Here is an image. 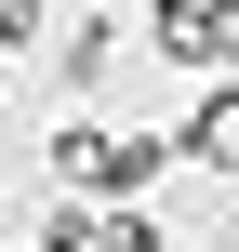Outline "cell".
<instances>
[{
  "mask_svg": "<svg viewBox=\"0 0 239 252\" xmlns=\"http://www.w3.org/2000/svg\"><path fill=\"white\" fill-rule=\"evenodd\" d=\"M146 53H173V66H200V0H160V13H146Z\"/></svg>",
  "mask_w": 239,
  "mask_h": 252,
  "instance_id": "cell-4",
  "label": "cell"
},
{
  "mask_svg": "<svg viewBox=\"0 0 239 252\" xmlns=\"http://www.w3.org/2000/svg\"><path fill=\"white\" fill-rule=\"evenodd\" d=\"M160 146H173V159H200V173H239V80H213V93H200Z\"/></svg>",
  "mask_w": 239,
  "mask_h": 252,
  "instance_id": "cell-2",
  "label": "cell"
},
{
  "mask_svg": "<svg viewBox=\"0 0 239 252\" xmlns=\"http://www.w3.org/2000/svg\"><path fill=\"white\" fill-rule=\"evenodd\" d=\"M27 252H93V213H80V199H53V213H40V239Z\"/></svg>",
  "mask_w": 239,
  "mask_h": 252,
  "instance_id": "cell-7",
  "label": "cell"
},
{
  "mask_svg": "<svg viewBox=\"0 0 239 252\" xmlns=\"http://www.w3.org/2000/svg\"><path fill=\"white\" fill-rule=\"evenodd\" d=\"M200 66L239 80V0H200Z\"/></svg>",
  "mask_w": 239,
  "mask_h": 252,
  "instance_id": "cell-5",
  "label": "cell"
},
{
  "mask_svg": "<svg viewBox=\"0 0 239 252\" xmlns=\"http://www.w3.org/2000/svg\"><path fill=\"white\" fill-rule=\"evenodd\" d=\"M53 66H67L80 93H106V66H120V27H106V0H93V13L67 27V40H53Z\"/></svg>",
  "mask_w": 239,
  "mask_h": 252,
  "instance_id": "cell-3",
  "label": "cell"
},
{
  "mask_svg": "<svg viewBox=\"0 0 239 252\" xmlns=\"http://www.w3.org/2000/svg\"><path fill=\"white\" fill-rule=\"evenodd\" d=\"M93 252H173V239H160V226H146L133 199H120V213H93Z\"/></svg>",
  "mask_w": 239,
  "mask_h": 252,
  "instance_id": "cell-6",
  "label": "cell"
},
{
  "mask_svg": "<svg viewBox=\"0 0 239 252\" xmlns=\"http://www.w3.org/2000/svg\"><path fill=\"white\" fill-rule=\"evenodd\" d=\"M53 173H67L80 199H106V213H120L146 173H173V146H160V133H120V120H67V133H53Z\"/></svg>",
  "mask_w": 239,
  "mask_h": 252,
  "instance_id": "cell-1",
  "label": "cell"
}]
</instances>
